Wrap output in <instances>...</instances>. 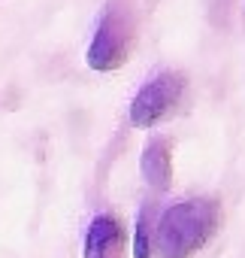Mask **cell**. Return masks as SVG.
Segmentation results:
<instances>
[{
    "mask_svg": "<svg viewBox=\"0 0 245 258\" xmlns=\"http://www.w3.org/2000/svg\"><path fill=\"white\" fill-rule=\"evenodd\" d=\"M134 7L131 0H109L100 25L91 37V46L85 52V61L97 73H112L118 67H125L134 49Z\"/></svg>",
    "mask_w": 245,
    "mask_h": 258,
    "instance_id": "cell-2",
    "label": "cell"
},
{
    "mask_svg": "<svg viewBox=\"0 0 245 258\" xmlns=\"http://www.w3.org/2000/svg\"><path fill=\"white\" fill-rule=\"evenodd\" d=\"M134 258H155V222H152V210L143 207L137 216V228H134Z\"/></svg>",
    "mask_w": 245,
    "mask_h": 258,
    "instance_id": "cell-6",
    "label": "cell"
},
{
    "mask_svg": "<svg viewBox=\"0 0 245 258\" xmlns=\"http://www.w3.org/2000/svg\"><path fill=\"white\" fill-rule=\"evenodd\" d=\"M121 243H125V231L121 222L112 213H97L85 231V246H82V258H118L121 255Z\"/></svg>",
    "mask_w": 245,
    "mask_h": 258,
    "instance_id": "cell-4",
    "label": "cell"
},
{
    "mask_svg": "<svg viewBox=\"0 0 245 258\" xmlns=\"http://www.w3.org/2000/svg\"><path fill=\"white\" fill-rule=\"evenodd\" d=\"M185 76L176 73V70H164L158 73L155 79H149L131 100V109H128V118L134 127H155L158 121L170 118L179 106H182V97H185Z\"/></svg>",
    "mask_w": 245,
    "mask_h": 258,
    "instance_id": "cell-3",
    "label": "cell"
},
{
    "mask_svg": "<svg viewBox=\"0 0 245 258\" xmlns=\"http://www.w3.org/2000/svg\"><path fill=\"white\" fill-rule=\"evenodd\" d=\"M140 173L155 191H167L173 185V152L164 137H152L140 155Z\"/></svg>",
    "mask_w": 245,
    "mask_h": 258,
    "instance_id": "cell-5",
    "label": "cell"
},
{
    "mask_svg": "<svg viewBox=\"0 0 245 258\" xmlns=\"http://www.w3.org/2000/svg\"><path fill=\"white\" fill-rule=\"evenodd\" d=\"M221 210L212 198H188L167 207L155 222V258H191L218 231Z\"/></svg>",
    "mask_w": 245,
    "mask_h": 258,
    "instance_id": "cell-1",
    "label": "cell"
}]
</instances>
